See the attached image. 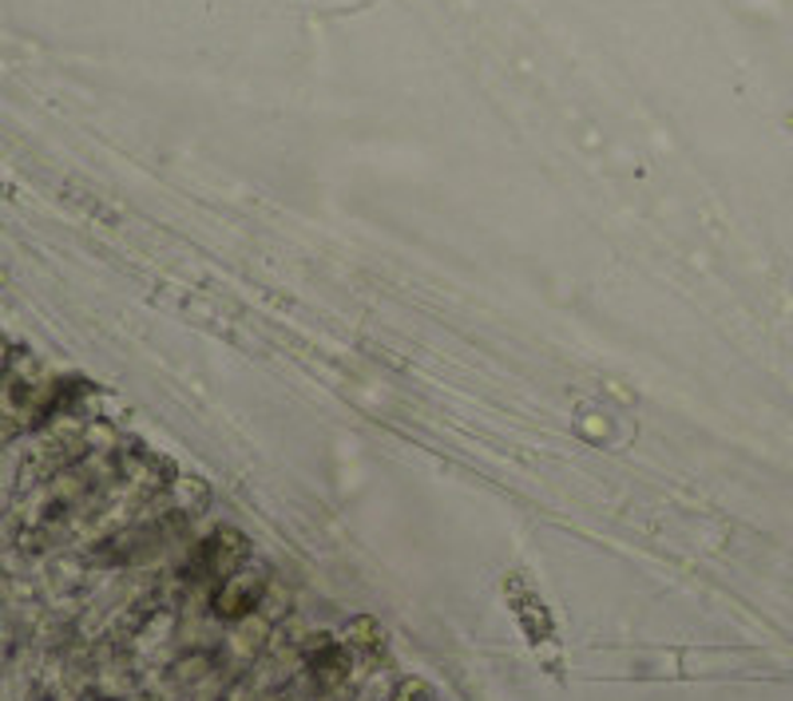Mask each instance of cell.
Returning a JSON list of instances; mask_svg holds the SVG:
<instances>
[{
  "instance_id": "6da1fadb",
  "label": "cell",
  "mask_w": 793,
  "mask_h": 701,
  "mask_svg": "<svg viewBox=\"0 0 793 701\" xmlns=\"http://www.w3.org/2000/svg\"><path fill=\"white\" fill-rule=\"evenodd\" d=\"M504 599H508V606H512L515 626L524 631L528 646H532V654L540 658V666H544L552 678H564V646H560V634H555L552 611L544 606L540 591L528 583L524 574L512 571L504 579Z\"/></svg>"
},
{
  "instance_id": "7a4b0ae2",
  "label": "cell",
  "mask_w": 793,
  "mask_h": 701,
  "mask_svg": "<svg viewBox=\"0 0 793 701\" xmlns=\"http://www.w3.org/2000/svg\"><path fill=\"white\" fill-rule=\"evenodd\" d=\"M790 128H793V116H790Z\"/></svg>"
}]
</instances>
